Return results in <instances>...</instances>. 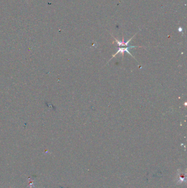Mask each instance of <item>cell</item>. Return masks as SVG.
<instances>
[{"label":"cell","mask_w":187,"mask_h":188,"mask_svg":"<svg viewBox=\"0 0 187 188\" xmlns=\"http://www.w3.org/2000/svg\"><path fill=\"white\" fill-rule=\"evenodd\" d=\"M135 36V35L133 36V37H131V38L129 40V41H127V42H125L124 41V37H123V38H122V41H119L118 40H117L116 38H115V37H114V39L115 40V41H116V43L118 45V46H128V45H129V43H130V41L132 40V38H133V37H134Z\"/></svg>","instance_id":"cell-2"},{"label":"cell","mask_w":187,"mask_h":188,"mask_svg":"<svg viewBox=\"0 0 187 188\" xmlns=\"http://www.w3.org/2000/svg\"><path fill=\"white\" fill-rule=\"evenodd\" d=\"M137 47V46H130V47H126V48H118V51H117V52H116L115 54L114 55H113V57H114L116 55H117V54H118V53H121L122 54V56H124V52H127V53H129L131 56L133 57L132 55H131V53L129 52V51L128 50H129V48H133V47Z\"/></svg>","instance_id":"cell-1"}]
</instances>
